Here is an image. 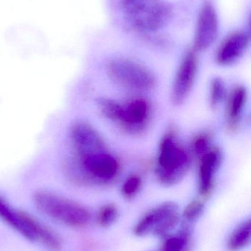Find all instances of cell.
<instances>
[{
    "instance_id": "6da1fadb",
    "label": "cell",
    "mask_w": 251,
    "mask_h": 251,
    "mask_svg": "<svg viewBox=\"0 0 251 251\" xmlns=\"http://www.w3.org/2000/svg\"><path fill=\"white\" fill-rule=\"evenodd\" d=\"M66 178L81 186H109L119 178L121 164L109 150L74 155L63 165Z\"/></svg>"
},
{
    "instance_id": "7a4b0ae2",
    "label": "cell",
    "mask_w": 251,
    "mask_h": 251,
    "mask_svg": "<svg viewBox=\"0 0 251 251\" xmlns=\"http://www.w3.org/2000/svg\"><path fill=\"white\" fill-rule=\"evenodd\" d=\"M191 163V156L178 140L176 129L169 127L159 144L155 170L158 182L167 187L176 185L185 178Z\"/></svg>"
},
{
    "instance_id": "3957f363",
    "label": "cell",
    "mask_w": 251,
    "mask_h": 251,
    "mask_svg": "<svg viewBox=\"0 0 251 251\" xmlns=\"http://www.w3.org/2000/svg\"><path fill=\"white\" fill-rule=\"evenodd\" d=\"M127 22L140 32L150 33L165 27L172 16V9L165 0H122Z\"/></svg>"
},
{
    "instance_id": "277c9868",
    "label": "cell",
    "mask_w": 251,
    "mask_h": 251,
    "mask_svg": "<svg viewBox=\"0 0 251 251\" xmlns=\"http://www.w3.org/2000/svg\"><path fill=\"white\" fill-rule=\"evenodd\" d=\"M38 210L52 219L71 228H82L91 221V213L81 203L48 191L34 195Z\"/></svg>"
},
{
    "instance_id": "5b68a950",
    "label": "cell",
    "mask_w": 251,
    "mask_h": 251,
    "mask_svg": "<svg viewBox=\"0 0 251 251\" xmlns=\"http://www.w3.org/2000/svg\"><path fill=\"white\" fill-rule=\"evenodd\" d=\"M181 221V212L175 202L166 201L152 208L136 223L133 228L139 237L153 235L164 238L172 234Z\"/></svg>"
},
{
    "instance_id": "8992f818",
    "label": "cell",
    "mask_w": 251,
    "mask_h": 251,
    "mask_svg": "<svg viewBox=\"0 0 251 251\" xmlns=\"http://www.w3.org/2000/svg\"><path fill=\"white\" fill-rule=\"evenodd\" d=\"M107 72L113 82L135 91H150L157 84L156 75L150 69L129 58L117 57L111 60Z\"/></svg>"
},
{
    "instance_id": "52a82bcc",
    "label": "cell",
    "mask_w": 251,
    "mask_h": 251,
    "mask_svg": "<svg viewBox=\"0 0 251 251\" xmlns=\"http://www.w3.org/2000/svg\"><path fill=\"white\" fill-rule=\"evenodd\" d=\"M197 51L193 48L184 52L172 85L171 100L175 106L182 105L191 94L198 72Z\"/></svg>"
},
{
    "instance_id": "ba28073f",
    "label": "cell",
    "mask_w": 251,
    "mask_h": 251,
    "mask_svg": "<svg viewBox=\"0 0 251 251\" xmlns=\"http://www.w3.org/2000/svg\"><path fill=\"white\" fill-rule=\"evenodd\" d=\"M219 33L218 12L212 0H205L199 12L193 40V50L203 51L209 49Z\"/></svg>"
},
{
    "instance_id": "9c48e42d",
    "label": "cell",
    "mask_w": 251,
    "mask_h": 251,
    "mask_svg": "<svg viewBox=\"0 0 251 251\" xmlns=\"http://www.w3.org/2000/svg\"><path fill=\"white\" fill-rule=\"evenodd\" d=\"M122 106V116L117 123L121 128L133 135L144 132L151 120L150 101L143 97H137Z\"/></svg>"
},
{
    "instance_id": "30bf717a",
    "label": "cell",
    "mask_w": 251,
    "mask_h": 251,
    "mask_svg": "<svg viewBox=\"0 0 251 251\" xmlns=\"http://www.w3.org/2000/svg\"><path fill=\"white\" fill-rule=\"evenodd\" d=\"M198 159L199 199L206 202L213 194L216 175L222 165L223 155L221 149L212 146Z\"/></svg>"
},
{
    "instance_id": "8fae6325",
    "label": "cell",
    "mask_w": 251,
    "mask_h": 251,
    "mask_svg": "<svg viewBox=\"0 0 251 251\" xmlns=\"http://www.w3.org/2000/svg\"><path fill=\"white\" fill-rule=\"evenodd\" d=\"M70 137L74 155L81 156L108 150L107 146L100 133L87 122H77L72 126Z\"/></svg>"
},
{
    "instance_id": "7c38bea8",
    "label": "cell",
    "mask_w": 251,
    "mask_h": 251,
    "mask_svg": "<svg viewBox=\"0 0 251 251\" xmlns=\"http://www.w3.org/2000/svg\"><path fill=\"white\" fill-rule=\"evenodd\" d=\"M250 44V35L244 31H235L221 43L216 53L215 60L221 66L237 63L246 54Z\"/></svg>"
},
{
    "instance_id": "4fadbf2b",
    "label": "cell",
    "mask_w": 251,
    "mask_h": 251,
    "mask_svg": "<svg viewBox=\"0 0 251 251\" xmlns=\"http://www.w3.org/2000/svg\"><path fill=\"white\" fill-rule=\"evenodd\" d=\"M247 89L243 85L234 87L227 95L225 107V122L227 130L235 132L240 128L243 119V112L248 101Z\"/></svg>"
},
{
    "instance_id": "5bb4252c",
    "label": "cell",
    "mask_w": 251,
    "mask_h": 251,
    "mask_svg": "<svg viewBox=\"0 0 251 251\" xmlns=\"http://www.w3.org/2000/svg\"><path fill=\"white\" fill-rule=\"evenodd\" d=\"M26 212L16 209L0 195V219L10 228L17 231L30 242H34L33 237L28 228L25 219Z\"/></svg>"
},
{
    "instance_id": "9a60e30c",
    "label": "cell",
    "mask_w": 251,
    "mask_h": 251,
    "mask_svg": "<svg viewBox=\"0 0 251 251\" xmlns=\"http://www.w3.org/2000/svg\"><path fill=\"white\" fill-rule=\"evenodd\" d=\"M26 221L28 228L33 237L34 242H40L50 251H60L62 248L61 240L55 231L28 212Z\"/></svg>"
},
{
    "instance_id": "2e32d148",
    "label": "cell",
    "mask_w": 251,
    "mask_h": 251,
    "mask_svg": "<svg viewBox=\"0 0 251 251\" xmlns=\"http://www.w3.org/2000/svg\"><path fill=\"white\" fill-rule=\"evenodd\" d=\"M159 247L154 251H192L193 227L182 225L176 233L162 239Z\"/></svg>"
},
{
    "instance_id": "e0dca14e",
    "label": "cell",
    "mask_w": 251,
    "mask_h": 251,
    "mask_svg": "<svg viewBox=\"0 0 251 251\" xmlns=\"http://www.w3.org/2000/svg\"><path fill=\"white\" fill-rule=\"evenodd\" d=\"M251 221L250 218L239 224L228 236L226 242L228 251H241L250 246Z\"/></svg>"
},
{
    "instance_id": "ac0fdd59",
    "label": "cell",
    "mask_w": 251,
    "mask_h": 251,
    "mask_svg": "<svg viewBox=\"0 0 251 251\" xmlns=\"http://www.w3.org/2000/svg\"><path fill=\"white\" fill-rule=\"evenodd\" d=\"M119 209L116 203H109L99 209L96 216L97 224L102 228H109L117 221Z\"/></svg>"
},
{
    "instance_id": "d6986e66",
    "label": "cell",
    "mask_w": 251,
    "mask_h": 251,
    "mask_svg": "<svg viewBox=\"0 0 251 251\" xmlns=\"http://www.w3.org/2000/svg\"><path fill=\"white\" fill-rule=\"evenodd\" d=\"M205 210V201L200 199H195L190 201L183 210V225L192 226L203 215Z\"/></svg>"
},
{
    "instance_id": "ffe728a7",
    "label": "cell",
    "mask_w": 251,
    "mask_h": 251,
    "mask_svg": "<svg viewBox=\"0 0 251 251\" xmlns=\"http://www.w3.org/2000/svg\"><path fill=\"white\" fill-rule=\"evenodd\" d=\"M98 106L102 114L112 122L117 124L120 120L122 113V104L111 99L101 98L99 100Z\"/></svg>"
},
{
    "instance_id": "44dd1931",
    "label": "cell",
    "mask_w": 251,
    "mask_h": 251,
    "mask_svg": "<svg viewBox=\"0 0 251 251\" xmlns=\"http://www.w3.org/2000/svg\"><path fill=\"white\" fill-rule=\"evenodd\" d=\"M143 180L141 176L132 174L125 179L121 187V194L126 200L135 199L141 191Z\"/></svg>"
},
{
    "instance_id": "7402d4cb",
    "label": "cell",
    "mask_w": 251,
    "mask_h": 251,
    "mask_svg": "<svg viewBox=\"0 0 251 251\" xmlns=\"http://www.w3.org/2000/svg\"><path fill=\"white\" fill-rule=\"evenodd\" d=\"M227 97V90L225 82L221 77L212 79L210 88V105L216 109L225 101Z\"/></svg>"
},
{
    "instance_id": "603a6c76",
    "label": "cell",
    "mask_w": 251,
    "mask_h": 251,
    "mask_svg": "<svg viewBox=\"0 0 251 251\" xmlns=\"http://www.w3.org/2000/svg\"><path fill=\"white\" fill-rule=\"evenodd\" d=\"M212 136L211 133L205 131V132L199 133L192 141V149L193 153L197 157L200 158L206 153L208 151L210 150L212 147Z\"/></svg>"
}]
</instances>
